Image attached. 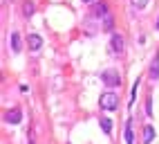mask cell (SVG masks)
<instances>
[{
    "label": "cell",
    "mask_w": 159,
    "mask_h": 144,
    "mask_svg": "<svg viewBox=\"0 0 159 144\" xmlns=\"http://www.w3.org/2000/svg\"><path fill=\"white\" fill-rule=\"evenodd\" d=\"M99 104H101L103 110H114L116 106H119V97H116V92L108 90V92H103V95H101Z\"/></svg>",
    "instance_id": "obj_1"
},
{
    "label": "cell",
    "mask_w": 159,
    "mask_h": 144,
    "mask_svg": "<svg viewBox=\"0 0 159 144\" xmlns=\"http://www.w3.org/2000/svg\"><path fill=\"white\" fill-rule=\"evenodd\" d=\"M101 79H103V84L108 86V88H114V86H119V84H121L119 72H114V70H105L103 74H101Z\"/></svg>",
    "instance_id": "obj_2"
},
{
    "label": "cell",
    "mask_w": 159,
    "mask_h": 144,
    "mask_svg": "<svg viewBox=\"0 0 159 144\" xmlns=\"http://www.w3.org/2000/svg\"><path fill=\"white\" fill-rule=\"evenodd\" d=\"M121 50H123V36L121 34H112V38H110V52L112 54H121Z\"/></svg>",
    "instance_id": "obj_3"
},
{
    "label": "cell",
    "mask_w": 159,
    "mask_h": 144,
    "mask_svg": "<svg viewBox=\"0 0 159 144\" xmlns=\"http://www.w3.org/2000/svg\"><path fill=\"white\" fill-rule=\"evenodd\" d=\"M5 119L9 122V124H20V119H23V113H20V108H11L5 115Z\"/></svg>",
    "instance_id": "obj_4"
},
{
    "label": "cell",
    "mask_w": 159,
    "mask_h": 144,
    "mask_svg": "<svg viewBox=\"0 0 159 144\" xmlns=\"http://www.w3.org/2000/svg\"><path fill=\"white\" fill-rule=\"evenodd\" d=\"M9 45H11V52L18 54L23 50V43H20V34L18 32H11V38H9Z\"/></svg>",
    "instance_id": "obj_5"
},
{
    "label": "cell",
    "mask_w": 159,
    "mask_h": 144,
    "mask_svg": "<svg viewBox=\"0 0 159 144\" xmlns=\"http://www.w3.org/2000/svg\"><path fill=\"white\" fill-rule=\"evenodd\" d=\"M40 45H43V38H40L38 34H29V50H40Z\"/></svg>",
    "instance_id": "obj_6"
},
{
    "label": "cell",
    "mask_w": 159,
    "mask_h": 144,
    "mask_svg": "<svg viewBox=\"0 0 159 144\" xmlns=\"http://www.w3.org/2000/svg\"><path fill=\"white\" fill-rule=\"evenodd\" d=\"M152 137H155V128L148 124V126H143V144H150L152 142Z\"/></svg>",
    "instance_id": "obj_7"
},
{
    "label": "cell",
    "mask_w": 159,
    "mask_h": 144,
    "mask_svg": "<svg viewBox=\"0 0 159 144\" xmlns=\"http://www.w3.org/2000/svg\"><path fill=\"white\" fill-rule=\"evenodd\" d=\"M150 79H152V81H157V79H159V54L155 56L152 65H150Z\"/></svg>",
    "instance_id": "obj_8"
},
{
    "label": "cell",
    "mask_w": 159,
    "mask_h": 144,
    "mask_svg": "<svg viewBox=\"0 0 159 144\" xmlns=\"http://www.w3.org/2000/svg\"><path fill=\"white\" fill-rule=\"evenodd\" d=\"M112 25H114L112 14H105V16H103V29H112Z\"/></svg>",
    "instance_id": "obj_9"
},
{
    "label": "cell",
    "mask_w": 159,
    "mask_h": 144,
    "mask_svg": "<svg viewBox=\"0 0 159 144\" xmlns=\"http://www.w3.org/2000/svg\"><path fill=\"white\" fill-rule=\"evenodd\" d=\"M101 128H103V133H108V135H110V133H112V122L110 119H101Z\"/></svg>",
    "instance_id": "obj_10"
},
{
    "label": "cell",
    "mask_w": 159,
    "mask_h": 144,
    "mask_svg": "<svg viewBox=\"0 0 159 144\" xmlns=\"http://www.w3.org/2000/svg\"><path fill=\"white\" fill-rule=\"evenodd\" d=\"M94 14H97V16H105V14H108V7H105V5L101 2V5L94 7Z\"/></svg>",
    "instance_id": "obj_11"
},
{
    "label": "cell",
    "mask_w": 159,
    "mask_h": 144,
    "mask_svg": "<svg viewBox=\"0 0 159 144\" xmlns=\"http://www.w3.org/2000/svg\"><path fill=\"white\" fill-rule=\"evenodd\" d=\"M23 12H25V16L29 18L31 14H34V2H29V0H27V2H25V7H23Z\"/></svg>",
    "instance_id": "obj_12"
},
{
    "label": "cell",
    "mask_w": 159,
    "mask_h": 144,
    "mask_svg": "<svg viewBox=\"0 0 159 144\" xmlns=\"http://www.w3.org/2000/svg\"><path fill=\"white\" fill-rule=\"evenodd\" d=\"M125 142L128 144H134V137H132V126L128 124V128H125Z\"/></svg>",
    "instance_id": "obj_13"
},
{
    "label": "cell",
    "mask_w": 159,
    "mask_h": 144,
    "mask_svg": "<svg viewBox=\"0 0 159 144\" xmlns=\"http://www.w3.org/2000/svg\"><path fill=\"white\" fill-rule=\"evenodd\" d=\"M132 5H134L137 9H143V7L148 5V0H132Z\"/></svg>",
    "instance_id": "obj_14"
},
{
    "label": "cell",
    "mask_w": 159,
    "mask_h": 144,
    "mask_svg": "<svg viewBox=\"0 0 159 144\" xmlns=\"http://www.w3.org/2000/svg\"><path fill=\"white\" fill-rule=\"evenodd\" d=\"M83 2H94V0H83Z\"/></svg>",
    "instance_id": "obj_15"
},
{
    "label": "cell",
    "mask_w": 159,
    "mask_h": 144,
    "mask_svg": "<svg viewBox=\"0 0 159 144\" xmlns=\"http://www.w3.org/2000/svg\"><path fill=\"white\" fill-rule=\"evenodd\" d=\"M157 29H159V20H157Z\"/></svg>",
    "instance_id": "obj_16"
}]
</instances>
